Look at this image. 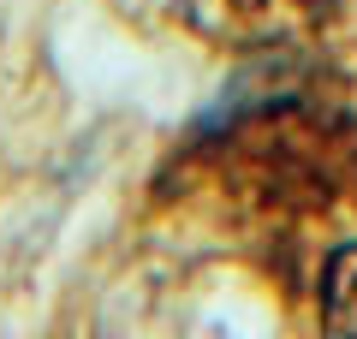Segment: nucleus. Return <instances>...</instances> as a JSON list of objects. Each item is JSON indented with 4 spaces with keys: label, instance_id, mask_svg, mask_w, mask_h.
Segmentation results:
<instances>
[{
    "label": "nucleus",
    "instance_id": "nucleus-1",
    "mask_svg": "<svg viewBox=\"0 0 357 339\" xmlns=\"http://www.w3.org/2000/svg\"><path fill=\"white\" fill-rule=\"evenodd\" d=\"M328 310H333V327L345 339H357V256H340L333 286H328Z\"/></svg>",
    "mask_w": 357,
    "mask_h": 339
}]
</instances>
